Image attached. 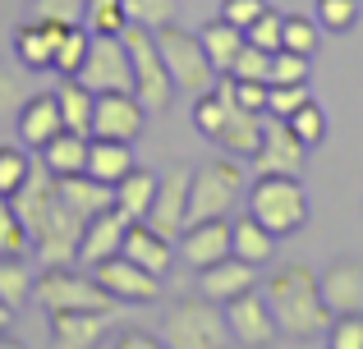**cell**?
<instances>
[{"label": "cell", "mask_w": 363, "mask_h": 349, "mask_svg": "<svg viewBox=\"0 0 363 349\" xmlns=\"http://www.w3.org/2000/svg\"><path fill=\"white\" fill-rule=\"evenodd\" d=\"M262 294L276 313L285 341H318L322 331H331V308L322 299V276L308 267H281L262 280Z\"/></svg>", "instance_id": "6da1fadb"}, {"label": "cell", "mask_w": 363, "mask_h": 349, "mask_svg": "<svg viewBox=\"0 0 363 349\" xmlns=\"http://www.w3.org/2000/svg\"><path fill=\"white\" fill-rule=\"evenodd\" d=\"M194 125L203 129L212 143L225 147V156H240V161H253L257 147H262V115L244 110L230 92V79L216 83L207 97H198L194 106Z\"/></svg>", "instance_id": "7a4b0ae2"}, {"label": "cell", "mask_w": 363, "mask_h": 349, "mask_svg": "<svg viewBox=\"0 0 363 349\" xmlns=\"http://www.w3.org/2000/svg\"><path fill=\"white\" fill-rule=\"evenodd\" d=\"M157 46H161V60H166L170 79H175V92H184V97L198 101V97H207V92L221 83V69L212 64L203 37L166 23V28H157Z\"/></svg>", "instance_id": "3957f363"}, {"label": "cell", "mask_w": 363, "mask_h": 349, "mask_svg": "<svg viewBox=\"0 0 363 349\" xmlns=\"http://www.w3.org/2000/svg\"><path fill=\"white\" fill-rule=\"evenodd\" d=\"M244 171L240 156H221V161H207L194 171L189 184V225L194 221H230V212L244 198Z\"/></svg>", "instance_id": "277c9868"}, {"label": "cell", "mask_w": 363, "mask_h": 349, "mask_svg": "<svg viewBox=\"0 0 363 349\" xmlns=\"http://www.w3.org/2000/svg\"><path fill=\"white\" fill-rule=\"evenodd\" d=\"M161 341H166V349H230V326H225L221 304H212L207 294L179 299L166 313Z\"/></svg>", "instance_id": "5b68a950"}, {"label": "cell", "mask_w": 363, "mask_h": 349, "mask_svg": "<svg viewBox=\"0 0 363 349\" xmlns=\"http://www.w3.org/2000/svg\"><path fill=\"white\" fill-rule=\"evenodd\" d=\"M33 299L46 313H116V299L97 285V276H83L74 267H42Z\"/></svg>", "instance_id": "8992f818"}, {"label": "cell", "mask_w": 363, "mask_h": 349, "mask_svg": "<svg viewBox=\"0 0 363 349\" xmlns=\"http://www.w3.org/2000/svg\"><path fill=\"white\" fill-rule=\"evenodd\" d=\"M248 212H253L276 239H281V234H294L308 221V198H303V188H299V175H257L253 188H248Z\"/></svg>", "instance_id": "52a82bcc"}, {"label": "cell", "mask_w": 363, "mask_h": 349, "mask_svg": "<svg viewBox=\"0 0 363 349\" xmlns=\"http://www.w3.org/2000/svg\"><path fill=\"white\" fill-rule=\"evenodd\" d=\"M124 46H129V60H133V92L147 110H166L170 97H175V79H170L166 60H161V46H157V33L143 23H129L124 28Z\"/></svg>", "instance_id": "ba28073f"}, {"label": "cell", "mask_w": 363, "mask_h": 349, "mask_svg": "<svg viewBox=\"0 0 363 349\" xmlns=\"http://www.w3.org/2000/svg\"><path fill=\"white\" fill-rule=\"evenodd\" d=\"M88 92H133V60H129V46L124 37H106V33H92L88 46V60L83 69L74 74Z\"/></svg>", "instance_id": "9c48e42d"}, {"label": "cell", "mask_w": 363, "mask_h": 349, "mask_svg": "<svg viewBox=\"0 0 363 349\" xmlns=\"http://www.w3.org/2000/svg\"><path fill=\"white\" fill-rule=\"evenodd\" d=\"M189 184H194V166H170L166 175H157V198L143 221L166 239H179L189 225Z\"/></svg>", "instance_id": "30bf717a"}, {"label": "cell", "mask_w": 363, "mask_h": 349, "mask_svg": "<svg viewBox=\"0 0 363 349\" xmlns=\"http://www.w3.org/2000/svg\"><path fill=\"white\" fill-rule=\"evenodd\" d=\"M225 326H230V341L244 345V349H267L281 336L272 304H267V294H257V290H248V294L225 304Z\"/></svg>", "instance_id": "8fae6325"}, {"label": "cell", "mask_w": 363, "mask_h": 349, "mask_svg": "<svg viewBox=\"0 0 363 349\" xmlns=\"http://www.w3.org/2000/svg\"><path fill=\"white\" fill-rule=\"evenodd\" d=\"M303 156H308V143L290 129V120L262 115V147H257V156H253L257 175H299Z\"/></svg>", "instance_id": "7c38bea8"}, {"label": "cell", "mask_w": 363, "mask_h": 349, "mask_svg": "<svg viewBox=\"0 0 363 349\" xmlns=\"http://www.w3.org/2000/svg\"><path fill=\"white\" fill-rule=\"evenodd\" d=\"M92 276H97V285L106 290L116 304H152V299H161V276L143 271L138 262H129L124 253L97 262V267H92Z\"/></svg>", "instance_id": "4fadbf2b"}, {"label": "cell", "mask_w": 363, "mask_h": 349, "mask_svg": "<svg viewBox=\"0 0 363 349\" xmlns=\"http://www.w3.org/2000/svg\"><path fill=\"white\" fill-rule=\"evenodd\" d=\"M143 120H147V106L138 101V92H101L92 110V138L133 143L143 134Z\"/></svg>", "instance_id": "5bb4252c"}, {"label": "cell", "mask_w": 363, "mask_h": 349, "mask_svg": "<svg viewBox=\"0 0 363 349\" xmlns=\"http://www.w3.org/2000/svg\"><path fill=\"white\" fill-rule=\"evenodd\" d=\"M175 244H179V258L194 271H203L212 262L230 258V221H194V225H184V234Z\"/></svg>", "instance_id": "9a60e30c"}, {"label": "cell", "mask_w": 363, "mask_h": 349, "mask_svg": "<svg viewBox=\"0 0 363 349\" xmlns=\"http://www.w3.org/2000/svg\"><path fill=\"white\" fill-rule=\"evenodd\" d=\"M60 129H65V115H60V97L55 92H33L18 106V138H23V147L42 152Z\"/></svg>", "instance_id": "2e32d148"}, {"label": "cell", "mask_w": 363, "mask_h": 349, "mask_svg": "<svg viewBox=\"0 0 363 349\" xmlns=\"http://www.w3.org/2000/svg\"><path fill=\"white\" fill-rule=\"evenodd\" d=\"M203 294L212 299V304H230V299H240L248 294V290H257V267L253 262H244V258H221V262H212V267H203Z\"/></svg>", "instance_id": "e0dca14e"}, {"label": "cell", "mask_w": 363, "mask_h": 349, "mask_svg": "<svg viewBox=\"0 0 363 349\" xmlns=\"http://www.w3.org/2000/svg\"><path fill=\"white\" fill-rule=\"evenodd\" d=\"M124 230H129V216L120 212V207H111V212L92 216L88 225H83V244H79V262L83 267H97V262L116 258L124 248Z\"/></svg>", "instance_id": "ac0fdd59"}, {"label": "cell", "mask_w": 363, "mask_h": 349, "mask_svg": "<svg viewBox=\"0 0 363 349\" xmlns=\"http://www.w3.org/2000/svg\"><path fill=\"white\" fill-rule=\"evenodd\" d=\"M124 258L138 262L143 271H152V276H166L170 262H175V239H166V234H157L147 221H129V230H124Z\"/></svg>", "instance_id": "d6986e66"}, {"label": "cell", "mask_w": 363, "mask_h": 349, "mask_svg": "<svg viewBox=\"0 0 363 349\" xmlns=\"http://www.w3.org/2000/svg\"><path fill=\"white\" fill-rule=\"evenodd\" d=\"M65 28L74 23H46V18H28L14 33V55L23 69H51L55 64V46H60Z\"/></svg>", "instance_id": "ffe728a7"}, {"label": "cell", "mask_w": 363, "mask_h": 349, "mask_svg": "<svg viewBox=\"0 0 363 349\" xmlns=\"http://www.w3.org/2000/svg\"><path fill=\"white\" fill-rule=\"evenodd\" d=\"M111 331V313H51L55 349H97Z\"/></svg>", "instance_id": "44dd1931"}, {"label": "cell", "mask_w": 363, "mask_h": 349, "mask_svg": "<svg viewBox=\"0 0 363 349\" xmlns=\"http://www.w3.org/2000/svg\"><path fill=\"white\" fill-rule=\"evenodd\" d=\"M322 299H327L331 317L363 313V262H336L322 276Z\"/></svg>", "instance_id": "7402d4cb"}, {"label": "cell", "mask_w": 363, "mask_h": 349, "mask_svg": "<svg viewBox=\"0 0 363 349\" xmlns=\"http://www.w3.org/2000/svg\"><path fill=\"white\" fill-rule=\"evenodd\" d=\"M60 198L83 216V221H92V216H101V212L116 207V184H101V179H92L88 171L60 175Z\"/></svg>", "instance_id": "603a6c76"}, {"label": "cell", "mask_w": 363, "mask_h": 349, "mask_svg": "<svg viewBox=\"0 0 363 349\" xmlns=\"http://www.w3.org/2000/svg\"><path fill=\"white\" fill-rule=\"evenodd\" d=\"M230 253L244 258V262H253V267H267V262L276 258V234L267 230L253 212H240L230 221Z\"/></svg>", "instance_id": "cb8c5ba5"}, {"label": "cell", "mask_w": 363, "mask_h": 349, "mask_svg": "<svg viewBox=\"0 0 363 349\" xmlns=\"http://www.w3.org/2000/svg\"><path fill=\"white\" fill-rule=\"evenodd\" d=\"M88 143H92L88 134H69V129H60V134L42 147V166L51 175H79V171H88Z\"/></svg>", "instance_id": "d4e9b609"}, {"label": "cell", "mask_w": 363, "mask_h": 349, "mask_svg": "<svg viewBox=\"0 0 363 349\" xmlns=\"http://www.w3.org/2000/svg\"><path fill=\"white\" fill-rule=\"evenodd\" d=\"M129 171H133L129 143H116V138H92V143H88V175L92 179H101V184H120Z\"/></svg>", "instance_id": "484cf974"}, {"label": "cell", "mask_w": 363, "mask_h": 349, "mask_svg": "<svg viewBox=\"0 0 363 349\" xmlns=\"http://www.w3.org/2000/svg\"><path fill=\"white\" fill-rule=\"evenodd\" d=\"M198 37H203V46H207V55H212V64L221 69V79L230 74V64L240 60V51H244V42H248V33H244V28H235L230 18H216V23H207Z\"/></svg>", "instance_id": "4316f807"}, {"label": "cell", "mask_w": 363, "mask_h": 349, "mask_svg": "<svg viewBox=\"0 0 363 349\" xmlns=\"http://www.w3.org/2000/svg\"><path fill=\"white\" fill-rule=\"evenodd\" d=\"M152 198H157V175L143 171V166H133V171L116 184V207L129 216V221H143V216H147Z\"/></svg>", "instance_id": "83f0119b"}, {"label": "cell", "mask_w": 363, "mask_h": 349, "mask_svg": "<svg viewBox=\"0 0 363 349\" xmlns=\"http://www.w3.org/2000/svg\"><path fill=\"white\" fill-rule=\"evenodd\" d=\"M60 97V115L69 134H88L92 138V110H97V92H88L79 79H65V88L55 92Z\"/></svg>", "instance_id": "f1b7e54d"}, {"label": "cell", "mask_w": 363, "mask_h": 349, "mask_svg": "<svg viewBox=\"0 0 363 349\" xmlns=\"http://www.w3.org/2000/svg\"><path fill=\"white\" fill-rule=\"evenodd\" d=\"M33 253V234H28L18 207L0 193V258H28Z\"/></svg>", "instance_id": "f546056e"}, {"label": "cell", "mask_w": 363, "mask_h": 349, "mask_svg": "<svg viewBox=\"0 0 363 349\" xmlns=\"http://www.w3.org/2000/svg\"><path fill=\"white\" fill-rule=\"evenodd\" d=\"M33 290H37V276L23 267V258H0V299H5L14 313L33 299Z\"/></svg>", "instance_id": "4dcf8cb0"}, {"label": "cell", "mask_w": 363, "mask_h": 349, "mask_svg": "<svg viewBox=\"0 0 363 349\" xmlns=\"http://www.w3.org/2000/svg\"><path fill=\"white\" fill-rule=\"evenodd\" d=\"M88 46H92V33H88L83 23L65 28L60 46H55V64H51V69L60 74V79H74V74L83 69V60H88Z\"/></svg>", "instance_id": "1f68e13d"}, {"label": "cell", "mask_w": 363, "mask_h": 349, "mask_svg": "<svg viewBox=\"0 0 363 349\" xmlns=\"http://www.w3.org/2000/svg\"><path fill=\"white\" fill-rule=\"evenodd\" d=\"M83 28H88V33L120 37L124 28H129V14H124V0H88V9H83Z\"/></svg>", "instance_id": "d6a6232c"}, {"label": "cell", "mask_w": 363, "mask_h": 349, "mask_svg": "<svg viewBox=\"0 0 363 349\" xmlns=\"http://www.w3.org/2000/svg\"><path fill=\"white\" fill-rule=\"evenodd\" d=\"M124 14H129V23H143V28H166L175 23L179 14V0H124Z\"/></svg>", "instance_id": "836d02e7"}, {"label": "cell", "mask_w": 363, "mask_h": 349, "mask_svg": "<svg viewBox=\"0 0 363 349\" xmlns=\"http://www.w3.org/2000/svg\"><path fill=\"white\" fill-rule=\"evenodd\" d=\"M308 83H272L267 88V115H281V120H290L299 106H308Z\"/></svg>", "instance_id": "e575fe53"}, {"label": "cell", "mask_w": 363, "mask_h": 349, "mask_svg": "<svg viewBox=\"0 0 363 349\" xmlns=\"http://www.w3.org/2000/svg\"><path fill=\"white\" fill-rule=\"evenodd\" d=\"M28 175H33V161H28L23 147H0V193L14 198Z\"/></svg>", "instance_id": "d590c367"}, {"label": "cell", "mask_w": 363, "mask_h": 349, "mask_svg": "<svg viewBox=\"0 0 363 349\" xmlns=\"http://www.w3.org/2000/svg\"><path fill=\"white\" fill-rule=\"evenodd\" d=\"M248 42L276 55V51L285 46V14H276V9H262V14H257V23H248Z\"/></svg>", "instance_id": "8d00e7d4"}, {"label": "cell", "mask_w": 363, "mask_h": 349, "mask_svg": "<svg viewBox=\"0 0 363 349\" xmlns=\"http://www.w3.org/2000/svg\"><path fill=\"white\" fill-rule=\"evenodd\" d=\"M230 79H253V83H272V51H262V46L244 42L240 60L230 64Z\"/></svg>", "instance_id": "74e56055"}, {"label": "cell", "mask_w": 363, "mask_h": 349, "mask_svg": "<svg viewBox=\"0 0 363 349\" xmlns=\"http://www.w3.org/2000/svg\"><path fill=\"white\" fill-rule=\"evenodd\" d=\"M313 46H318V18L290 14V18H285V46H281V51H299V55H313Z\"/></svg>", "instance_id": "f35d334b"}, {"label": "cell", "mask_w": 363, "mask_h": 349, "mask_svg": "<svg viewBox=\"0 0 363 349\" xmlns=\"http://www.w3.org/2000/svg\"><path fill=\"white\" fill-rule=\"evenodd\" d=\"M327 349H363V313H345V317H331V331H327Z\"/></svg>", "instance_id": "ab89813d"}, {"label": "cell", "mask_w": 363, "mask_h": 349, "mask_svg": "<svg viewBox=\"0 0 363 349\" xmlns=\"http://www.w3.org/2000/svg\"><path fill=\"white\" fill-rule=\"evenodd\" d=\"M290 129L313 147V143H322V138H327V115H322L318 101H308V106H299V110L290 115Z\"/></svg>", "instance_id": "60d3db41"}, {"label": "cell", "mask_w": 363, "mask_h": 349, "mask_svg": "<svg viewBox=\"0 0 363 349\" xmlns=\"http://www.w3.org/2000/svg\"><path fill=\"white\" fill-rule=\"evenodd\" d=\"M83 9L88 0H33V18L46 23H83Z\"/></svg>", "instance_id": "b9f144b4"}, {"label": "cell", "mask_w": 363, "mask_h": 349, "mask_svg": "<svg viewBox=\"0 0 363 349\" xmlns=\"http://www.w3.org/2000/svg\"><path fill=\"white\" fill-rule=\"evenodd\" d=\"M359 18V0H318V23L331 33H345Z\"/></svg>", "instance_id": "7bdbcfd3"}, {"label": "cell", "mask_w": 363, "mask_h": 349, "mask_svg": "<svg viewBox=\"0 0 363 349\" xmlns=\"http://www.w3.org/2000/svg\"><path fill=\"white\" fill-rule=\"evenodd\" d=\"M272 83H308V55L276 51L272 55Z\"/></svg>", "instance_id": "ee69618b"}, {"label": "cell", "mask_w": 363, "mask_h": 349, "mask_svg": "<svg viewBox=\"0 0 363 349\" xmlns=\"http://www.w3.org/2000/svg\"><path fill=\"white\" fill-rule=\"evenodd\" d=\"M225 79H230V74H225ZM267 88H272V83L230 79V92H235V101H240L244 110H253V115H267Z\"/></svg>", "instance_id": "f6af8a7d"}, {"label": "cell", "mask_w": 363, "mask_h": 349, "mask_svg": "<svg viewBox=\"0 0 363 349\" xmlns=\"http://www.w3.org/2000/svg\"><path fill=\"white\" fill-rule=\"evenodd\" d=\"M28 101V92H23V83L14 79V74L5 69V64H0V125H5L9 115L18 120V106H23Z\"/></svg>", "instance_id": "bcb514c9"}, {"label": "cell", "mask_w": 363, "mask_h": 349, "mask_svg": "<svg viewBox=\"0 0 363 349\" xmlns=\"http://www.w3.org/2000/svg\"><path fill=\"white\" fill-rule=\"evenodd\" d=\"M267 9V0H225L221 5V18H230L235 28H244L248 33V23H257V14Z\"/></svg>", "instance_id": "7dc6e473"}, {"label": "cell", "mask_w": 363, "mask_h": 349, "mask_svg": "<svg viewBox=\"0 0 363 349\" xmlns=\"http://www.w3.org/2000/svg\"><path fill=\"white\" fill-rule=\"evenodd\" d=\"M116 349H166V341H157V336H147V331H120Z\"/></svg>", "instance_id": "c3c4849f"}, {"label": "cell", "mask_w": 363, "mask_h": 349, "mask_svg": "<svg viewBox=\"0 0 363 349\" xmlns=\"http://www.w3.org/2000/svg\"><path fill=\"white\" fill-rule=\"evenodd\" d=\"M9 322H14V308H9L5 299H0V331H9Z\"/></svg>", "instance_id": "681fc988"}, {"label": "cell", "mask_w": 363, "mask_h": 349, "mask_svg": "<svg viewBox=\"0 0 363 349\" xmlns=\"http://www.w3.org/2000/svg\"><path fill=\"white\" fill-rule=\"evenodd\" d=\"M0 349H23V345H18V341H9V336L0 331Z\"/></svg>", "instance_id": "f907efd6"}]
</instances>
